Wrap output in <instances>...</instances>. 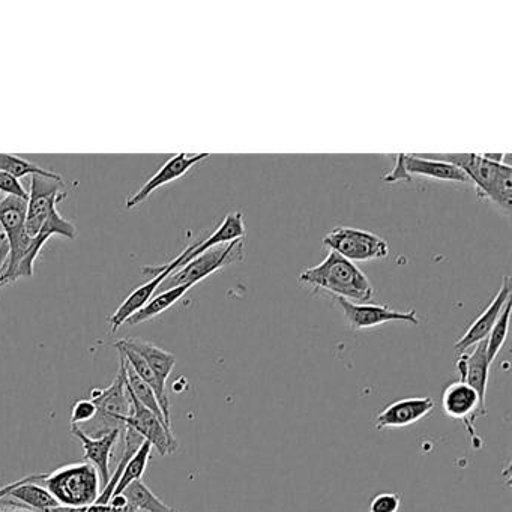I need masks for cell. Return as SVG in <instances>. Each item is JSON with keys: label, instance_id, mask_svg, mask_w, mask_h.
<instances>
[{"label": "cell", "instance_id": "f1b7e54d", "mask_svg": "<svg viewBox=\"0 0 512 512\" xmlns=\"http://www.w3.org/2000/svg\"><path fill=\"white\" fill-rule=\"evenodd\" d=\"M95 415H97V406L91 398L77 400L73 409H71V425L86 424V422L92 421Z\"/></svg>", "mask_w": 512, "mask_h": 512}, {"label": "cell", "instance_id": "1f68e13d", "mask_svg": "<svg viewBox=\"0 0 512 512\" xmlns=\"http://www.w3.org/2000/svg\"><path fill=\"white\" fill-rule=\"evenodd\" d=\"M10 259V244L4 233H0V277L5 274Z\"/></svg>", "mask_w": 512, "mask_h": 512}, {"label": "cell", "instance_id": "d6a6232c", "mask_svg": "<svg viewBox=\"0 0 512 512\" xmlns=\"http://www.w3.org/2000/svg\"><path fill=\"white\" fill-rule=\"evenodd\" d=\"M11 508L8 509H0V512H34L28 508H22V506L10 505Z\"/></svg>", "mask_w": 512, "mask_h": 512}, {"label": "cell", "instance_id": "4316f807", "mask_svg": "<svg viewBox=\"0 0 512 512\" xmlns=\"http://www.w3.org/2000/svg\"><path fill=\"white\" fill-rule=\"evenodd\" d=\"M0 172L10 173V175L14 176L16 179L28 175L59 176L58 173L41 169L37 164L11 154H0Z\"/></svg>", "mask_w": 512, "mask_h": 512}, {"label": "cell", "instance_id": "d6986e66", "mask_svg": "<svg viewBox=\"0 0 512 512\" xmlns=\"http://www.w3.org/2000/svg\"><path fill=\"white\" fill-rule=\"evenodd\" d=\"M470 355L463 353L457 361V370L461 382L478 392L479 398L485 403L487 397L488 376H490V361L487 358V340L476 344Z\"/></svg>", "mask_w": 512, "mask_h": 512}, {"label": "cell", "instance_id": "7c38bea8", "mask_svg": "<svg viewBox=\"0 0 512 512\" xmlns=\"http://www.w3.org/2000/svg\"><path fill=\"white\" fill-rule=\"evenodd\" d=\"M191 248H193V245L185 248V250L182 251L176 259H173L172 262L169 263V268H167L166 271L155 275V277H152L148 283L142 284V286L137 287L133 293H130V296H128V298L119 305L118 310H116L115 313H113V316L109 319L110 329H112V332L118 331L124 323L128 322L130 317L139 313V311L142 310L149 301H151L154 293L160 289L161 283H163V281L166 280L173 271H176V269L179 268V265L184 262L185 257L190 253Z\"/></svg>", "mask_w": 512, "mask_h": 512}, {"label": "cell", "instance_id": "603a6c76", "mask_svg": "<svg viewBox=\"0 0 512 512\" xmlns=\"http://www.w3.org/2000/svg\"><path fill=\"white\" fill-rule=\"evenodd\" d=\"M191 287L193 286H190V284H184V286L172 287V289L158 293V295L154 296L139 313L130 317L127 323H130V325H140V323L155 319V317L160 316L164 311L173 307L179 299L184 298L185 293H187Z\"/></svg>", "mask_w": 512, "mask_h": 512}, {"label": "cell", "instance_id": "4fadbf2b", "mask_svg": "<svg viewBox=\"0 0 512 512\" xmlns=\"http://www.w3.org/2000/svg\"><path fill=\"white\" fill-rule=\"evenodd\" d=\"M511 278L503 277L502 286L499 292L494 296L493 301L488 304V307L482 311L481 316L469 326L463 337L455 343L454 349L460 355L466 353L467 350L472 349L476 344L481 341L487 340L488 334L493 329L494 323L499 319L505 308L506 302L511 301Z\"/></svg>", "mask_w": 512, "mask_h": 512}, {"label": "cell", "instance_id": "d4e9b609", "mask_svg": "<svg viewBox=\"0 0 512 512\" xmlns=\"http://www.w3.org/2000/svg\"><path fill=\"white\" fill-rule=\"evenodd\" d=\"M122 361H124L125 368V386H127L128 391L136 397L137 401L143 404V406L148 407L149 410L155 413L158 418L163 419V413H161L160 406H158L157 397H155L154 391H152L151 386L148 383L143 382L139 376H137L136 371L131 368V365L125 361L124 356H121ZM166 424V422H164Z\"/></svg>", "mask_w": 512, "mask_h": 512}, {"label": "cell", "instance_id": "ac0fdd59", "mask_svg": "<svg viewBox=\"0 0 512 512\" xmlns=\"http://www.w3.org/2000/svg\"><path fill=\"white\" fill-rule=\"evenodd\" d=\"M403 161L404 175L409 181L412 176H424V178L437 179V181L457 182V184H469V178L463 170L458 169L454 164L445 161L431 160L422 155L401 154Z\"/></svg>", "mask_w": 512, "mask_h": 512}, {"label": "cell", "instance_id": "7a4b0ae2", "mask_svg": "<svg viewBox=\"0 0 512 512\" xmlns=\"http://www.w3.org/2000/svg\"><path fill=\"white\" fill-rule=\"evenodd\" d=\"M299 281L355 304H368L374 296L373 286L364 272L334 251H329L320 265L302 271Z\"/></svg>", "mask_w": 512, "mask_h": 512}, {"label": "cell", "instance_id": "277c9868", "mask_svg": "<svg viewBox=\"0 0 512 512\" xmlns=\"http://www.w3.org/2000/svg\"><path fill=\"white\" fill-rule=\"evenodd\" d=\"M91 400L97 406V415L86 424L76 425L86 436L98 439L112 431L125 430V419L130 415V397L125 388V368L122 359L118 376L112 385L103 389H92Z\"/></svg>", "mask_w": 512, "mask_h": 512}, {"label": "cell", "instance_id": "4dcf8cb0", "mask_svg": "<svg viewBox=\"0 0 512 512\" xmlns=\"http://www.w3.org/2000/svg\"><path fill=\"white\" fill-rule=\"evenodd\" d=\"M0 193L7 194V197L28 200L29 193H26L19 179L11 176L10 173L0 172Z\"/></svg>", "mask_w": 512, "mask_h": 512}, {"label": "cell", "instance_id": "52a82bcc", "mask_svg": "<svg viewBox=\"0 0 512 512\" xmlns=\"http://www.w3.org/2000/svg\"><path fill=\"white\" fill-rule=\"evenodd\" d=\"M323 245L352 263L383 260L389 254L385 239L355 227H335L323 238Z\"/></svg>", "mask_w": 512, "mask_h": 512}, {"label": "cell", "instance_id": "9c48e42d", "mask_svg": "<svg viewBox=\"0 0 512 512\" xmlns=\"http://www.w3.org/2000/svg\"><path fill=\"white\" fill-rule=\"evenodd\" d=\"M127 392L130 397V415L125 419V425L134 428L163 457L178 451V439L173 431L164 424L163 419L158 418L152 410L137 401L128 389Z\"/></svg>", "mask_w": 512, "mask_h": 512}, {"label": "cell", "instance_id": "30bf717a", "mask_svg": "<svg viewBox=\"0 0 512 512\" xmlns=\"http://www.w3.org/2000/svg\"><path fill=\"white\" fill-rule=\"evenodd\" d=\"M335 304L343 313L349 328L353 331H364V329L376 328L388 322H407L410 325H419L418 316L415 310L403 311L392 310L386 305L355 304L343 298H334Z\"/></svg>", "mask_w": 512, "mask_h": 512}, {"label": "cell", "instance_id": "3957f363", "mask_svg": "<svg viewBox=\"0 0 512 512\" xmlns=\"http://www.w3.org/2000/svg\"><path fill=\"white\" fill-rule=\"evenodd\" d=\"M41 485L62 506H88L97 502L101 493L100 476L92 464L71 463L55 472L44 473Z\"/></svg>", "mask_w": 512, "mask_h": 512}, {"label": "cell", "instance_id": "5bb4252c", "mask_svg": "<svg viewBox=\"0 0 512 512\" xmlns=\"http://www.w3.org/2000/svg\"><path fill=\"white\" fill-rule=\"evenodd\" d=\"M434 401L430 397H412L395 401L383 409L374 419L376 430H397L410 427L421 421L434 410Z\"/></svg>", "mask_w": 512, "mask_h": 512}, {"label": "cell", "instance_id": "9a60e30c", "mask_svg": "<svg viewBox=\"0 0 512 512\" xmlns=\"http://www.w3.org/2000/svg\"><path fill=\"white\" fill-rule=\"evenodd\" d=\"M208 157L209 154H178L170 158L149 181H146V184L137 193L128 197L127 209L137 208V206L142 205L155 190L187 175L196 164L202 163Z\"/></svg>", "mask_w": 512, "mask_h": 512}, {"label": "cell", "instance_id": "8fae6325", "mask_svg": "<svg viewBox=\"0 0 512 512\" xmlns=\"http://www.w3.org/2000/svg\"><path fill=\"white\" fill-rule=\"evenodd\" d=\"M442 407L448 418L463 422L464 427L469 431L470 437L473 440H479L473 424H475L478 416L487 415V406L479 398L475 389L470 388L467 383L461 382V380L451 383L443 391Z\"/></svg>", "mask_w": 512, "mask_h": 512}, {"label": "cell", "instance_id": "44dd1931", "mask_svg": "<svg viewBox=\"0 0 512 512\" xmlns=\"http://www.w3.org/2000/svg\"><path fill=\"white\" fill-rule=\"evenodd\" d=\"M116 343L142 356L146 364L154 371L158 382L163 386L167 385V379H169L176 365V356L173 353L167 352V350L161 349V347L155 346L154 343H149V341L140 340V338H124V340L116 341Z\"/></svg>", "mask_w": 512, "mask_h": 512}, {"label": "cell", "instance_id": "6da1fadb", "mask_svg": "<svg viewBox=\"0 0 512 512\" xmlns=\"http://www.w3.org/2000/svg\"><path fill=\"white\" fill-rule=\"evenodd\" d=\"M422 157L454 164L475 184L481 199L493 203L506 217L511 215L512 169L509 164L502 163L503 155L430 154Z\"/></svg>", "mask_w": 512, "mask_h": 512}, {"label": "cell", "instance_id": "ba28073f", "mask_svg": "<svg viewBox=\"0 0 512 512\" xmlns=\"http://www.w3.org/2000/svg\"><path fill=\"white\" fill-rule=\"evenodd\" d=\"M62 176H32L31 193L26 212V232L31 238L38 235L50 212L58 208V203L65 199Z\"/></svg>", "mask_w": 512, "mask_h": 512}, {"label": "cell", "instance_id": "2e32d148", "mask_svg": "<svg viewBox=\"0 0 512 512\" xmlns=\"http://www.w3.org/2000/svg\"><path fill=\"white\" fill-rule=\"evenodd\" d=\"M71 433L82 442L83 449H85V460H88L89 464H92L97 470L98 476H100L101 491H103L109 484L110 458H112L113 449L124 431H112L106 436L92 439L76 425H71Z\"/></svg>", "mask_w": 512, "mask_h": 512}, {"label": "cell", "instance_id": "8992f818", "mask_svg": "<svg viewBox=\"0 0 512 512\" xmlns=\"http://www.w3.org/2000/svg\"><path fill=\"white\" fill-rule=\"evenodd\" d=\"M245 239L230 242V244L218 245V247L209 248L200 256L182 266V268L173 271L166 280L161 283L160 289L169 290L172 287L196 286L200 281L208 278L209 275L223 269L224 266L235 265V263L244 262L245 259Z\"/></svg>", "mask_w": 512, "mask_h": 512}, {"label": "cell", "instance_id": "83f0119b", "mask_svg": "<svg viewBox=\"0 0 512 512\" xmlns=\"http://www.w3.org/2000/svg\"><path fill=\"white\" fill-rule=\"evenodd\" d=\"M509 316H511V301L506 302L502 314H500L497 322L494 323L493 329L487 337V358L490 364H493L496 356L499 355L502 347L505 346L506 337H508Z\"/></svg>", "mask_w": 512, "mask_h": 512}, {"label": "cell", "instance_id": "484cf974", "mask_svg": "<svg viewBox=\"0 0 512 512\" xmlns=\"http://www.w3.org/2000/svg\"><path fill=\"white\" fill-rule=\"evenodd\" d=\"M152 454V445L149 442H143L140 446L139 451L134 454V457L128 461L125 466L124 472H122L121 479H119L118 487L113 491V496H119L128 485L133 484L136 481H142L143 473H145L146 467H148L149 458Z\"/></svg>", "mask_w": 512, "mask_h": 512}, {"label": "cell", "instance_id": "ffe728a7", "mask_svg": "<svg viewBox=\"0 0 512 512\" xmlns=\"http://www.w3.org/2000/svg\"><path fill=\"white\" fill-rule=\"evenodd\" d=\"M245 235H247V230H245L244 215H242L241 211L230 212L208 239L193 244V248H191L188 256L185 257L184 262L179 265V268L187 265L190 260L205 253L209 248L230 244V242L238 241V239H245Z\"/></svg>", "mask_w": 512, "mask_h": 512}, {"label": "cell", "instance_id": "5b68a950", "mask_svg": "<svg viewBox=\"0 0 512 512\" xmlns=\"http://www.w3.org/2000/svg\"><path fill=\"white\" fill-rule=\"evenodd\" d=\"M28 200L5 197L0 200V227L10 244L7 271L0 277V289L19 280V269L28 256L32 238L26 232Z\"/></svg>", "mask_w": 512, "mask_h": 512}, {"label": "cell", "instance_id": "cb8c5ba5", "mask_svg": "<svg viewBox=\"0 0 512 512\" xmlns=\"http://www.w3.org/2000/svg\"><path fill=\"white\" fill-rule=\"evenodd\" d=\"M121 494L137 512H179L178 509L172 508L163 500L158 499L152 493L151 488L142 481L128 485Z\"/></svg>", "mask_w": 512, "mask_h": 512}, {"label": "cell", "instance_id": "f546056e", "mask_svg": "<svg viewBox=\"0 0 512 512\" xmlns=\"http://www.w3.org/2000/svg\"><path fill=\"white\" fill-rule=\"evenodd\" d=\"M401 499L397 493H380L371 500L370 512H398Z\"/></svg>", "mask_w": 512, "mask_h": 512}, {"label": "cell", "instance_id": "e0dca14e", "mask_svg": "<svg viewBox=\"0 0 512 512\" xmlns=\"http://www.w3.org/2000/svg\"><path fill=\"white\" fill-rule=\"evenodd\" d=\"M43 478L44 473L29 475L28 481L17 485L4 499H0V506L20 505L34 512H47L56 508L59 506L58 500L44 485L40 484Z\"/></svg>", "mask_w": 512, "mask_h": 512}, {"label": "cell", "instance_id": "7402d4cb", "mask_svg": "<svg viewBox=\"0 0 512 512\" xmlns=\"http://www.w3.org/2000/svg\"><path fill=\"white\" fill-rule=\"evenodd\" d=\"M113 347L118 350L119 355L124 356L125 361H127L128 364L131 365V368L136 371L137 376H139L143 382H146L149 386H151L155 397H157L158 406H160L161 413H163L164 422H166L167 427L172 430V419H170V400L169 394H167L166 386H163L160 382H158L154 371H152L151 367L146 364V361L142 358V356L137 355L136 352L127 349V347L121 346L119 343L113 344Z\"/></svg>", "mask_w": 512, "mask_h": 512}]
</instances>
